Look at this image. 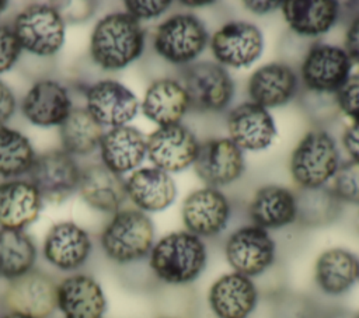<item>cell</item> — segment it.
Listing matches in <instances>:
<instances>
[{
	"mask_svg": "<svg viewBox=\"0 0 359 318\" xmlns=\"http://www.w3.org/2000/svg\"><path fill=\"white\" fill-rule=\"evenodd\" d=\"M144 49V29L128 13L102 17L90 36V56L104 70H121L135 62Z\"/></svg>",
	"mask_w": 359,
	"mask_h": 318,
	"instance_id": "cell-1",
	"label": "cell"
},
{
	"mask_svg": "<svg viewBox=\"0 0 359 318\" xmlns=\"http://www.w3.org/2000/svg\"><path fill=\"white\" fill-rule=\"evenodd\" d=\"M208 263V248L195 234L174 231L154 242L149 266L163 283L184 286L196 280Z\"/></svg>",
	"mask_w": 359,
	"mask_h": 318,
	"instance_id": "cell-2",
	"label": "cell"
},
{
	"mask_svg": "<svg viewBox=\"0 0 359 318\" xmlns=\"http://www.w3.org/2000/svg\"><path fill=\"white\" fill-rule=\"evenodd\" d=\"M100 244L107 258L115 263L137 262L149 256L154 245V224L137 209H121L102 228Z\"/></svg>",
	"mask_w": 359,
	"mask_h": 318,
	"instance_id": "cell-3",
	"label": "cell"
},
{
	"mask_svg": "<svg viewBox=\"0 0 359 318\" xmlns=\"http://www.w3.org/2000/svg\"><path fill=\"white\" fill-rule=\"evenodd\" d=\"M339 164V150L334 137L324 130H311L292 153L290 174L300 189H316L334 178Z\"/></svg>",
	"mask_w": 359,
	"mask_h": 318,
	"instance_id": "cell-4",
	"label": "cell"
},
{
	"mask_svg": "<svg viewBox=\"0 0 359 318\" xmlns=\"http://www.w3.org/2000/svg\"><path fill=\"white\" fill-rule=\"evenodd\" d=\"M11 27L21 49L35 56L56 55L65 41L66 22L55 4L27 6L15 15Z\"/></svg>",
	"mask_w": 359,
	"mask_h": 318,
	"instance_id": "cell-5",
	"label": "cell"
},
{
	"mask_svg": "<svg viewBox=\"0 0 359 318\" xmlns=\"http://www.w3.org/2000/svg\"><path fill=\"white\" fill-rule=\"evenodd\" d=\"M209 39L206 27L196 15L178 13L156 28L153 48L168 63L189 64L205 50Z\"/></svg>",
	"mask_w": 359,
	"mask_h": 318,
	"instance_id": "cell-6",
	"label": "cell"
},
{
	"mask_svg": "<svg viewBox=\"0 0 359 318\" xmlns=\"http://www.w3.org/2000/svg\"><path fill=\"white\" fill-rule=\"evenodd\" d=\"M182 85L191 108L202 112L224 111L234 97V81L229 71L215 62H196L182 71Z\"/></svg>",
	"mask_w": 359,
	"mask_h": 318,
	"instance_id": "cell-7",
	"label": "cell"
},
{
	"mask_svg": "<svg viewBox=\"0 0 359 318\" xmlns=\"http://www.w3.org/2000/svg\"><path fill=\"white\" fill-rule=\"evenodd\" d=\"M224 256L233 272L252 279L273 265L276 244L266 230L248 224L238 227L227 237Z\"/></svg>",
	"mask_w": 359,
	"mask_h": 318,
	"instance_id": "cell-8",
	"label": "cell"
},
{
	"mask_svg": "<svg viewBox=\"0 0 359 318\" xmlns=\"http://www.w3.org/2000/svg\"><path fill=\"white\" fill-rule=\"evenodd\" d=\"M81 170L73 155L63 150H50L36 155L28 171L29 182L42 200L60 203L79 188Z\"/></svg>",
	"mask_w": 359,
	"mask_h": 318,
	"instance_id": "cell-9",
	"label": "cell"
},
{
	"mask_svg": "<svg viewBox=\"0 0 359 318\" xmlns=\"http://www.w3.org/2000/svg\"><path fill=\"white\" fill-rule=\"evenodd\" d=\"M199 140L189 127L177 123L154 130L146 139V155L153 167L165 172H180L194 165Z\"/></svg>",
	"mask_w": 359,
	"mask_h": 318,
	"instance_id": "cell-10",
	"label": "cell"
},
{
	"mask_svg": "<svg viewBox=\"0 0 359 318\" xmlns=\"http://www.w3.org/2000/svg\"><path fill=\"white\" fill-rule=\"evenodd\" d=\"M352 60L344 48L314 43L306 53L300 74L304 85L316 92H337L351 77Z\"/></svg>",
	"mask_w": 359,
	"mask_h": 318,
	"instance_id": "cell-11",
	"label": "cell"
},
{
	"mask_svg": "<svg viewBox=\"0 0 359 318\" xmlns=\"http://www.w3.org/2000/svg\"><path fill=\"white\" fill-rule=\"evenodd\" d=\"M231 205L217 188H201L189 193L181 207V219L188 233L201 238L219 235L229 224Z\"/></svg>",
	"mask_w": 359,
	"mask_h": 318,
	"instance_id": "cell-12",
	"label": "cell"
},
{
	"mask_svg": "<svg viewBox=\"0 0 359 318\" xmlns=\"http://www.w3.org/2000/svg\"><path fill=\"white\" fill-rule=\"evenodd\" d=\"M56 290L57 284L48 273L32 269L8 282L3 303L11 312L48 318L56 310Z\"/></svg>",
	"mask_w": 359,
	"mask_h": 318,
	"instance_id": "cell-13",
	"label": "cell"
},
{
	"mask_svg": "<svg viewBox=\"0 0 359 318\" xmlns=\"http://www.w3.org/2000/svg\"><path fill=\"white\" fill-rule=\"evenodd\" d=\"M209 45L219 64L240 69L252 64L261 56L264 36L251 22L231 21L212 35Z\"/></svg>",
	"mask_w": 359,
	"mask_h": 318,
	"instance_id": "cell-14",
	"label": "cell"
},
{
	"mask_svg": "<svg viewBox=\"0 0 359 318\" xmlns=\"http://www.w3.org/2000/svg\"><path fill=\"white\" fill-rule=\"evenodd\" d=\"M194 170L208 186L219 189L243 175L245 170L243 150L229 137L209 139L201 143Z\"/></svg>",
	"mask_w": 359,
	"mask_h": 318,
	"instance_id": "cell-15",
	"label": "cell"
},
{
	"mask_svg": "<svg viewBox=\"0 0 359 318\" xmlns=\"http://www.w3.org/2000/svg\"><path fill=\"white\" fill-rule=\"evenodd\" d=\"M86 109L101 126L118 127L136 116L139 101L126 85L107 78L87 88Z\"/></svg>",
	"mask_w": 359,
	"mask_h": 318,
	"instance_id": "cell-16",
	"label": "cell"
},
{
	"mask_svg": "<svg viewBox=\"0 0 359 318\" xmlns=\"http://www.w3.org/2000/svg\"><path fill=\"white\" fill-rule=\"evenodd\" d=\"M91 251L90 234L73 221L53 224L46 233L42 247L46 262L63 272L80 269L88 261Z\"/></svg>",
	"mask_w": 359,
	"mask_h": 318,
	"instance_id": "cell-17",
	"label": "cell"
},
{
	"mask_svg": "<svg viewBox=\"0 0 359 318\" xmlns=\"http://www.w3.org/2000/svg\"><path fill=\"white\" fill-rule=\"evenodd\" d=\"M73 109L67 88L50 78L34 83L21 101L24 118L41 127L60 126Z\"/></svg>",
	"mask_w": 359,
	"mask_h": 318,
	"instance_id": "cell-18",
	"label": "cell"
},
{
	"mask_svg": "<svg viewBox=\"0 0 359 318\" xmlns=\"http://www.w3.org/2000/svg\"><path fill=\"white\" fill-rule=\"evenodd\" d=\"M208 304L216 318H248L258 304V290L251 277L224 273L209 287Z\"/></svg>",
	"mask_w": 359,
	"mask_h": 318,
	"instance_id": "cell-19",
	"label": "cell"
},
{
	"mask_svg": "<svg viewBox=\"0 0 359 318\" xmlns=\"http://www.w3.org/2000/svg\"><path fill=\"white\" fill-rule=\"evenodd\" d=\"M227 129L229 139L248 151L265 150L276 136V125L269 111L251 101L238 104L230 111Z\"/></svg>",
	"mask_w": 359,
	"mask_h": 318,
	"instance_id": "cell-20",
	"label": "cell"
},
{
	"mask_svg": "<svg viewBox=\"0 0 359 318\" xmlns=\"http://www.w3.org/2000/svg\"><path fill=\"white\" fill-rule=\"evenodd\" d=\"M56 310L63 318H102L107 298L93 276L74 273L57 283Z\"/></svg>",
	"mask_w": 359,
	"mask_h": 318,
	"instance_id": "cell-21",
	"label": "cell"
},
{
	"mask_svg": "<svg viewBox=\"0 0 359 318\" xmlns=\"http://www.w3.org/2000/svg\"><path fill=\"white\" fill-rule=\"evenodd\" d=\"M125 186L130 202L143 213L165 210L177 196L172 177L156 167L135 170L125 181Z\"/></svg>",
	"mask_w": 359,
	"mask_h": 318,
	"instance_id": "cell-22",
	"label": "cell"
},
{
	"mask_svg": "<svg viewBox=\"0 0 359 318\" xmlns=\"http://www.w3.org/2000/svg\"><path fill=\"white\" fill-rule=\"evenodd\" d=\"M299 78L286 63H268L258 67L248 80L251 102L264 108H278L287 104L297 92Z\"/></svg>",
	"mask_w": 359,
	"mask_h": 318,
	"instance_id": "cell-23",
	"label": "cell"
},
{
	"mask_svg": "<svg viewBox=\"0 0 359 318\" xmlns=\"http://www.w3.org/2000/svg\"><path fill=\"white\" fill-rule=\"evenodd\" d=\"M146 136L133 126L111 127L100 141L101 164L116 174L137 168L146 157Z\"/></svg>",
	"mask_w": 359,
	"mask_h": 318,
	"instance_id": "cell-24",
	"label": "cell"
},
{
	"mask_svg": "<svg viewBox=\"0 0 359 318\" xmlns=\"http://www.w3.org/2000/svg\"><path fill=\"white\" fill-rule=\"evenodd\" d=\"M77 191L90 207L104 213L121 210L128 198L125 179L101 163L81 170Z\"/></svg>",
	"mask_w": 359,
	"mask_h": 318,
	"instance_id": "cell-25",
	"label": "cell"
},
{
	"mask_svg": "<svg viewBox=\"0 0 359 318\" xmlns=\"http://www.w3.org/2000/svg\"><path fill=\"white\" fill-rule=\"evenodd\" d=\"M140 108L149 120L163 127L181 123L191 105L182 83L174 78H158L147 87Z\"/></svg>",
	"mask_w": 359,
	"mask_h": 318,
	"instance_id": "cell-26",
	"label": "cell"
},
{
	"mask_svg": "<svg viewBox=\"0 0 359 318\" xmlns=\"http://www.w3.org/2000/svg\"><path fill=\"white\" fill-rule=\"evenodd\" d=\"M42 202L29 181L15 178L0 182V228L24 230L38 219Z\"/></svg>",
	"mask_w": 359,
	"mask_h": 318,
	"instance_id": "cell-27",
	"label": "cell"
},
{
	"mask_svg": "<svg viewBox=\"0 0 359 318\" xmlns=\"http://www.w3.org/2000/svg\"><path fill=\"white\" fill-rule=\"evenodd\" d=\"M252 224L264 230H278L297 220L296 193L279 185L259 188L248 206Z\"/></svg>",
	"mask_w": 359,
	"mask_h": 318,
	"instance_id": "cell-28",
	"label": "cell"
},
{
	"mask_svg": "<svg viewBox=\"0 0 359 318\" xmlns=\"http://www.w3.org/2000/svg\"><path fill=\"white\" fill-rule=\"evenodd\" d=\"M359 280V259L345 248L323 251L314 265V282L328 296L346 293Z\"/></svg>",
	"mask_w": 359,
	"mask_h": 318,
	"instance_id": "cell-29",
	"label": "cell"
},
{
	"mask_svg": "<svg viewBox=\"0 0 359 318\" xmlns=\"http://www.w3.org/2000/svg\"><path fill=\"white\" fill-rule=\"evenodd\" d=\"M285 21L299 35L318 36L338 20L339 4L334 0H287L280 3Z\"/></svg>",
	"mask_w": 359,
	"mask_h": 318,
	"instance_id": "cell-30",
	"label": "cell"
},
{
	"mask_svg": "<svg viewBox=\"0 0 359 318\" xmlns=\"http://www.w3.org/2000/svg\"><path fill=\"white\" fill-rule=\"evenodd\" d=\"M36 247L24 230L0 228V279L14 280L34 269Z\"/></svg>",
	"mask_w": 359,
	"mask_h": 318,
	"instance_id": "cell-31",
	"label": "cell"
},
{
	"mask_svg": "<svg viewBox=\"0 0 359 318\" xmlns=\"http://www.w3.org/2000/svg\"><path fill=\"white\" fill-rule=\"evenodd\" d=\"M102 126L86 108H73L59 126L62 150L70 155H88L101 141Z\"/></svg>",
	"mask_w": 359,
	"mask_h": 318,
	"instance_id": "cell-32",
	"label": "cell"
},
{
	"mask_svg": "<svg viewBox=\"0 0 359 318\" xmlns=\"http://www.w3.org/2000/svg\"><path fill=\"white\" fill-rule=\"evenodd\" d=\"M36 154L29 139L21 132L0 126V177L15 179L28 174Z\"/></svg>",
	"mask_w": 359,
	"mask_h": 318,
	"instance_id": "cell-33",
	"label": "cell"
},
{
	"mask_svg": "<svg viewBox=\"0 0 359 318\" xmlns=\"http://www.w3.org/2000/svg\"><path fill=\"white\" fill-rule=\"evenodd\" d=\"M297 220L307 226H323L332 221L339 212V200L332 189L321 186L316 189H300L296 195Z\"/></svg>",
	"mask_w": 359,
	"mask_h": 318,
	"instance_id": "cell-34",
	"label": "cell"
},
{
	"mask_svg": "<svg viewBox=\"0 0 359 318\" xmlns=\"http://www.w3.org/2000/svg\"><path fill=\"white\" fill-rule=\"evenodd\" d=\"M332 192L339 202L359 205V161L349 158L339 164L334 175Z\"/></svg>",
	"mask_w": 359,
	"mask_h": 318,
	"instance_id": "cell-35",
	"label": "cell"
},
{
	"mask_svg": "<svg viewBox=\"0 0 359 318\" xmlns=\"http://www.w3.org/2000/svg\"><path fill=\"white\" fill-rule=\"evenodd\" d=\"M338 108L353 122L359 120V74L351 76L335 92Z\"/></svg>",
	"mask_w": 359,
	"mask_h": 318,
	"instance_id": "cell-36",
	"label": "cell"
},
{
	"mask_svg": "<svg viewBox=\"0 0 359 318\" xmlns=\"http://www.w3.org/2000/svg\"><path fill=\"white\" fill-rule=\"evenodd\" d=\"M21 52L22 49L17 41L13 27L0 24V74L15 64Z\"/></svg>",
	"mask_w": 359,
	"mask_h": 318,
	"instance_id": "cell-37",
	"label": "cell"
},
{
	"mask_svg": "<svg viewBox=\"0 0 359 318\" xmlns=\"http://www.w3.org/2000/svg\"><path fill=\"white\" fill-rule=\"evenodd\" d=\"M125 13L139 22L143 20H154L163 15L171 6L170 0H125Z\"/></svg>",
	"mask_w": 359,
	"mask_h": 318,
	"instance_id": "cell-38",
	"label": "cell"
},
{
	"mask_svg": "<svg viewBox=\"0 0 359 318\" xmlns=\"http://www.w3.org/2000/svg\"><path fill=\"white\" fill-rule=\"evenodd\" d=\"M63 7L55 4L63 21L66 22H79L87 20L94 13V3L91 1H67L62 3Z\"/></svg>",
	"mask_w": 359,
	"mask_h": 318,
	"instance_id": "cell-39",
	"label": "cell"
},
{
	"mask_svg": "<svg viewBox=\"0 0 359 318\" xmlns=\"http://www.w3.org/2000/svg\"><path fill=\"white\" fill-rule=\"evenodd\" d=\"M344 50L352 60V63L359 64V14L352 18L349 22L345 39H344Z\"/></svg>",
	"mask_w": 359,
	"mask_h": 318,
	"instance_id": "cell-40",
	"label": "cell"
},
{
	"mask_svg": "<svg viewBox=\"0 0 359 318\" xmlns=\"http://www.w3.org/2000/svg\"><path fill=\"white\" fill-rule=\"evenodd\" d=\"M17 101L13 90L0 80V126L6 123L15 112Z\"/></svg>",
	"mask_w": 359,
	"mask_h": 318,
	"instance_id": "cell-41",
	"label": "cell"
},
{
	"mask_svg": "<svg viewBox=\"0 0 359 318\" xmlns=\"http://www.w3.org/2000/svg\"><path fill=\"white\" fill-rule=\"evenodd\" d=\"M342 144L352 160L359 161V120L352 122L342 136Z\"/></svg>",
	"mask_w": 359,
	"mask_h": 318,
	"instance_id": "cell-42",
	"label": "cell"
},
{
	"mask_svg": "<svg viewBox=\"0 0 359 318\" xmlns=\"http://www.w3.org/2000/svg\"><path fill=\"white\" fill-rule=\"evenodd\" d=\"M282 1H257V0H247L244 1V6L247 10H250L254 14H266L278 7H280Z\"/></svg>",
	"mask_w": 359,
	"mask_h": 318,
	"instance_id": "cell-43",
	"label": "cell"
},
{
	"mask_svg": "<svg viewBox=\"0 0 359 318\" xmlns=\"http://www.w3.org/2000/svg\"><path fill=\"white\" fill-rule=\"evenodd\" d=\"M182 6H187V7H191V8H195V7H203V6H210L213 4L212 0H184L181 1Z\"/></svg>",
	"mask_w": 359,
	"mask_h": 318,
	"instance_id": "cell-44",
	"label": "cell"
},
{
	"mask_svg": "<svg viewBox=\"0 0 359 318\" xmlns=\"http://www.w3.org/2000/svg\"><path fill=\"white\" fill-rule=\"evenodd\" d=\"M0 318H34V317H29V315H25V314H20V312H11V311H7L4 315H1Z\"/></svg>",
	"mask_w": 359,
	"mask_h": 318,
	"instance_id": "cell-45",
	"label": "cell"
},
{
	"mask_svg": "<svg viewBox=\"0 0 359 318\" xmlns=\"http://www.w3.org/2000/svg\"><path fill=\"white\" fill-rule=\"evenodd\" d=\"M7 6H8V3H7V1H4V0H0V15H1V14L6 11Z\"/></svg>",
	"mask_w": 359,
	"mask_h": 318,
	"instance_id": "cell-46",
	"label": "cell"
},
{
	"mask_svg": "<svg viewBox=\"0 0 359 318\" xmlns=\"http://www.w3.org/2000/svg\"><path fill=\"white\" fill-rule=\"evenodd\" d=\"M330 318H356V315L352 317V315H346V314H337V315H332Z\"/></svg>",
	"mask_w": 359,
	"mask_h": 318,
	"instance_id": "cell-47",
	"label": "cell"
},
{
	"mask_svg": "<svg viewBox=\"0 0 359 318\" xmlns=\"http://www.w3.org/2000/svg\"><path fill=\"white\" fill-rule=\"evenodd\" d=\"M161 318H171V317H161Z\"/></svg>",
	"mask_w": 359,
	"mask_h": 318,
	"instance_id": "cell-48",
	"label": "cell"
},
{
	"mask_svg": "<svg viewBox=\"0 0 359 318\" xmlns=\"http://www.w3.org/2000/svg\"><path fill=\"white\" fill-rule=\"evenodd\" d=\"M356 318H359V312H358V314H356Z\"/></svg>",
	"mask_w": 359,
	"mask_h": 318,
	"instance_id": "cell-49",
	"label": "cell"
}]
</instances>
